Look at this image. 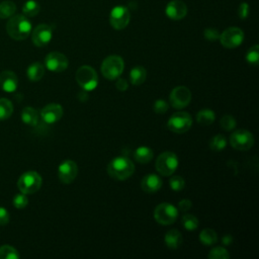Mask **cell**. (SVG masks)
<instances>
[{
  "label": "cell",
  "instance_id": "6da1fadb",
  "mask_svg": "<svg viewBox=\"0 0 259 259\" xmlns=\"http://www.w3.org/2000/svg\"><path fill=\"white\" fill-rule=\"evenodd\" d=\"M32 29L31 22L23 14L12 15L6 25L9 36L15 40H23L30 34Z\"/></svg>",
  "mask_w": 259,
  "mask_h": 259
},
{
  "label": "cell",
  "instance_id": "5b68a950",
  "mask_svg": "<svg viewBox=\"0 0 259 259\" xmlns=\"http://www.w3.org/2000/svg\"><path fill=\"white\" fill-rule=\"evenodd\" d=\"M178 164L179 162L176 154L170 151H166L158 156L155 166L160 175L170 176L176 171Z\"/></svg>",
  "mask_w": 259,
  "mask_h": 259
},
{
  "label": "cell",
  "instance_id": "ab89813d",
  "mask_svg": "<svg viewBox=\"0 0 259 259\" xmlns=\"http://www.w3.org/2000/svg\"><path fill=\"white\" fill-rule=\"evenodd\" d=\"M238 14L241 19H245L249 15V5L246 2H242L238 9Z\"/></svg>",
  "mask_w": 259,
  "mask_h": 259
},
{
  "label": "cell",
  "instance_id": "2e32d148",
  "mask_svg": "<svg viewBox=\"0 0 259 259\" xmlns=\"http://www.w3.org/2000/svg\"><path fill=\"white\" fill-rule=\"evenodd\" d=\"M63 107L59 103H49L40 110V117L46 123L52 124L61 119L63 116Z\"/></svg>",
  "mask_w": 259,
  "mask_h": 259
},
{
  "label": "cell",
  "instance_id": "4fadbf2b",
  "mask_svg": "<svg viewBox=\"0 0 259 259\" xmlns=\"http://www.w3.org/2000/svg\"><path fill=\"white\" fill-rule=\"evenodd\" d=\"M45 66L52 72L60 73L68 68L69 61L64 54L60 52H51L45 59Z\"/></svg>",
  "mask_w": 259,
  "mask_h": 259
},
{
  "label": "cell",
  "instance_id": "ba28073f",
  "mask_svg": "<svg viewBox=\"0 0 259 259\" xmlns=\"http://www.w3.org/2000/svg\"><path fill=\"white\" fill-rule=\"evenodd\" d=\"M191 125H192V117L188 112H184V111L173 113L167 121L168 130L176 134H184L188 132Z\"/></svg>",
  "mask_w": 259,
  "mask_h": 259
},
{
  "label": "cell",
  "instance_id": "d6986e66",
  "mask_svg": "<svg viewBox=\"0 0 259 259\" xmlns=\"http://www.w3.org/2000/svg\"><path fill=\"white\" fill-rule=\"evenodd\" d=\"M163 185V181L159 175L148 174L143 177L141 181V187L145 192L153 193L158 191Z\"/></svg>",
  "mask_w": 259,
  "mask_h": 259
},
{
  "label": "cell",
  "instance_id": "30bf717a",
  "mask_svg": "<svg viewBox=\"0 0 259 259\" xmlns=\"http://www.w3.org/2000/svg\"><path fill=\"white\" fill-rule=\"evenodd\" d=\"M220 41L227 49L238 48L244 40V31L236 26L225 29L220 34Z\"/></svg>",
  "mask_w": 259,
  "mask_h": 259
},
{
  "label": "cell",
  "instance_id": "4316f807",
  "mask_svg": "<svg viewBox=\"0 0 259 259\" xmlns=\"http://www.w3.org/2000/svg\"><path fill=\"white\" fill-rule=\"evenodd\" d=\"M209 149L214 151V152H220L222 150H224L227 146V139L224 135H215L213 136L208 143Z\"/></svg>",
  "mask_w": 259,
  "mask_h": 259
},
{
  "label": "cell",
  "instance_id": "3957f363",
  "mask_svg": "<svg viewBox=\"0 0 259 259\" xmlns=\"http://www.w3.org/2000/svg\"><path fill=\"white\" fill-rule=\"evenodd\" d=\"M124 69V62L120 56L110 55L106 57L101 64V73L107 80H115Z\"/></svg>",
  "mask_w": 259,
  "mask_h": 259
},
{
  "label": "cell",
  "instance_id": "f35d334b",
  "mask_svg": "<svg viewBox=\"0 0 259 259\" xmlns=\"http://www.w3.org/2000/svg\"><path fill=\"white\" fill-rule=\"evenodd\" d=\"M220 31L213 27H208V28H205L204 31H203V35L204 37L209 40V41H214V40H218L220 38Z\"/></svg>",
  "mask_w": 259,
  "mask_h": 259
},
{
  "label": "cell",
  "instance_id": "4dcf8cb0",
  "mask_svg": "<svg viewBox=\"0 0 259 259\" xmlns=\"http://www.w3.org/2000/svg\"><path fill=\"white\" fill-rule=\"evenodd\" d=\"M181 224L183 226L184 229H186L187 231H194L197 229L198 227V219L190 213H186L182 217L181 219Z\"/></svg>",
  "mask_w": 259,
  "mask_h": 259
},
{
  "label": "cell",
  "instance_id": "5bb4252c",
  "mask_svg": "<svg viewBox=\"0 0 259 259\" xmlns=\"http://www.w3.org/2000/svg\"><path fill=\"white\" fill-rule=\"evenodd\" d=\"M78 174L77 164L72 160H64L58 167V177L64 184L72 183Z\"/></svg>",
  "mask_w": 259,
  "mask_h": 259
},
{
  "label": "cell",
  "instance_id": "8992f818",
  "mask_svg": "<svg viewBox=\"0 0 259 259\" xmlns=\"http://www.w3.org/2000/svg\"><path fill=\"white\" fill-rule=\"evenodd\" d=\"M42 183L41 176L35 171L24 172L17 181V186L20 192L25 194H32L36 192Z\"/></svg>",
  "mask_w": 259,
  "mask_h": 259
},
{
  "label": "cell",
  "instance_id": "e575fe53",
  "mask_svg": "<svg viewBox=\"0 0 259 259\" xmlns=\"http://www.w3.org/2000/svg\"><path fill=\"white\" fill-rule=\"evenodd\" d=\"M236 119L233 115L231 114H225L221 120H220V125L223 130L227 131V132H230V131H233L235 127H236Z\"/></svg>",
  "mask_w": 259,
  "mask_h": 259
},
{
  "label": "cell",
  "instance_id": "cb8c5ba5",
  "mask_svg": "<svg viewBox=\"0 0 259 259\" xmlns=\"http://www.w3.org/2000/svg\"><path fill=\"white\" fill-rule=\"evenodd\" d=\"M147 78V71L142 66H135L130 72V81L133 85L138 86L143 84Z\"/></svg>",
  "mask_w": 259,
  "mask_h": 259
},
{
  "label": "cell",
  "instance_id": "52a82bcc",
  "mask_svg": "<svg viewBox=\"0 0 259 259\" xmlns=\"http://www.w3.org/2000/svg\"><path fill=\"white\" fill-rule=\"evenodd\" d=\"M178 218V209L173 204L162 202L154 209V219L160 225L168 226L176 222Z\"/></svg>",
  "mask_w": 259,
  "mask_h": 259
},
{
  "label": "cell",
  "instance_id": "603a6c76",
  "mask_svg": "<svg viewBox=\"0 0 259 259\" xmlns=\"http://www.w3.org/2000/svg\"><path fill=\"white\" fill-rule=\"evenodd\" d=\"M38 112L36 109L30 106H26L21 111V120L30 126H34L38 122Z\"/></svg>",
  "mask_w": 259,
  "mask_h": 259
},
{
  "label": "cell",
  "instance_id": "277c9868",
  "mask_svg": "<svg viewBox=\"0 0 259 259\" xmlns=\"http://www.w3.org/2000/svg\"><path fill=\"white\" fill-rule=\"evenodd\" d=\"M76 81L83 90L93 91L98 85V76L92 67L83 65L76 72Z\"/></svg>",
  "mask_w": 259,
  "mask_h": 259
},
{
  "label": "cell",
  "instance_id": "8fae6325",
  "mask_svg": "<svg viewBox=\"0 0 259 259\" xmlns=\"http://www.w3.org/2000/svg\"><path fill=\"white\" fill-rule=\"evenodd\" d=\"M130 20H131V13L125 6L118 5L111 9L110 15H109V22L114 29L120 30L125 28L130 23Z\"/></svg>",
  "mask_w": 259,
  "mask_h": 259
},
{
  "label": "cell",
  "instance_id": "1f68e13d",
  "mask_svg": "<svg viewBox=\"0 0 259 259\" xmlns=\"http://www.w3.org/2000/svg\"><path fill=\"white\" fill-rule=\"evenodd\" d=\"M18 251L9 245H3L0 247V259H18Z\"/></svg>",
  "mask_w": 259,
  "mask_h": 259
},
{
  "label": "cell",
  "instance_id": "d590c367",
  "mask_svg": "<svg viewBox=\"0 0 259 259\" xmlns=\"http://www.w3.org/2000/svg\"><path fill=\"white\" fill-rule=\"evenodd\" d=\"M169 185L171 187L172 190L174 191H180L184 188L185 186V181L183 179L182 176L180 175H176V176H172L169 180Z\"/></svg>",
  "mask_w": 259,
  "mask_h": 259
},
{
  "label": "cell",
  "instance_id": "83f0119b",
  "mask_svg": "<svg viewBox=\"0 0 259 259\" xmlns=\"http://www.w3.org/2000/svg\"><path fill=\"white\" fill-rule=\"evenodd\" d=\"M12 112H13L12 102L7 98H0V121L9 118Z\"/></svg>",
  "mask_w": 259,
  "mask_h": 259
},
{
  "label": "cell",
  "instance_id": "7a4b0ae2",
  "mask_svg": "<svg viewBox=\"0 0 259 259\" xmlns=\"http://www.w3.org/2000/svg\"><path fill=\"white\" fill-rule=\"evenodd\" d=\"M135 172L134 163L124 156H118L113 158L107 165L108 175L115 180H126Z\"/></svg>",
  "mask_w": 259,
  "mask_h": 259
},
{
  "label": "cell",
  "instance_id": "f1b7e54d",
  "mask_svg": "<svg viewBox=\"0 0 259 259\" xmlns=\"http://www.w3.org/2000/svg\"><path fill=\"white\" fill-rule=\"evenodd\" d=\"M39 10H40L39 4L34 0H27L22 6L23 15H25L26 17H33L37 15Z\"/></svg>",
  "mask_w": 259,
  "mask_h": 259
},
{
  "label": "cell",
  "instance_id": "60d3db41",
  "mask_svg": "<svg viewBox=\"0 0 259 259\" xmlns=\"http://www.w3.org/2000/svg\"><path fill=\"white\" fill-rule=\"evenodd\" d=\"M192 206V202L191 200L187 199V198H184V199H181L179 202H178V208L180 211H188Z\"/></svg>",
  "mask_w": 259,
  "mask_h": 259
},
{
  "label": "cell",
  "instance_id": "8d00e7d4",
  "mask_svg": "<svg viewBox=\"0 0 259 259\" xmlns=\"http://www.w3.org/2000/svg\"><path fill=\"white\" fill-rule=\"evenodd\" d=\"M27 204H28V198H27V196H26L25 193L20 192V193H17V194L13 197V205H14L16 208H18V209L24 208Z\"/></svg>",
  "mask_w": 259,
  "mask_h": 259
},
{
  "label": "cell",
  "instance_id": "836d02e7",
  "mask_svg": "<svg viewBox=\"0 0 259 259\" xmlns=\"http://www.w3.org/2000/svg\"><path fill=\"white\" fill-rule=\"evenodd\" d=\"M207 257L209 259H229L230 254L224 247H214L209 251Z\"/></svg>",
  "mask_w": 259,
  "mask_h": 259
},
{
  "label": "cell",
  "instance_id": "ac0fdd59",
  "mask_svg": "<svg viewBox=\"0 0 259 259\" xmlns=\"http://www.w3.org/2000/svg\"><path fill=\"white\" fill-rule=\"evenodd\" d=\"M0 87L7 93L14 92L18 87V78L12 71H3L0 74Z\"/></svg>",
  "mask_w": 259,
  "mask_h": 259
},
{
  "label": "cell",
  "instance_id": "484cf974",
  "mask_svg": "<svg viewBox=\"0 0 259 259\" xmlns=\"http://www.w3.org/2000/svg\"><path fill=\"white\" fill-rule=\"evenodd\" d=\"M199 241L201 242V244L205 245V246H211L213 244L217 243L218 241V235L217 233L209 228L203 229L200 234H199Z\"/></svg>",
  "mask_w": 259,
  "mask_h": 259
},
{
  "label": "cell",
  "instance_id": "74e56055",
  "mask_svg": "<svg viewBox=\"0 0 259 259\" xmlns=\"http://www.w3.org/2000/svg\"><path fill=\"white\" fill-rule=\"evenodd\" d=\"M168 108H169L168 102H166L163 99H158L153 104V110L157 114H164L168 110Z\"/></svg>",
  "mask_w": 259,
  "mask_h": 259
},
{
  "label": "cell",
  "instance_id": "9a60e30c",
  "mask_svg": "<svg viewBox=\"0 0 259 259\" xmlns=\"http://www.w3.org/2000/svg\"><path fill=\"white\" fill-rule=\"evenodd\" d=\"M53 37V29L50 25L41 23L38 24L31 32V39L34 46L45 47L47 46Z\"/></svg>",
  "mask_w": 259,
  "mask_h": 259
},
{
  "label": "cell",
  "instance_id": "f546056e",
  "mask_svg": "<svg viewBox=\"0 0 259 259\" xmlns=\"http://www.w3.org/2000/svg\"><path fill=\"white\" fill-rule=\"evenodd\" d=\"M16 12V5L12 1H4L0 3V18H10Z\"/></svg>",
  "mask_w": 259,
  "mask_h": 259
},
{
  "label": "cell",
  "instance_id": "ee69618b",
  "mask_svg": "<svg viewBox=\"0 0 259 259\" xmlns=\"http://www.w3.org/2000/svg\"><path fill=\"white\" fill-rule=\"evenodd\" d=\"M233 242V237L231 235H224L222 238V243L224 245H231Z\"/></svg>",
  "mask_w": 259,
  "mask_h": 259
},
{
  "label": "cell",
  "instance_id": "7bdbcfd3",
  "mask_svg": "<svg viewBox=\"0 0 259 259\" xmlns=\"http://www.w3.org/2000/svg\"><path fill=\"white\" fill-rule=\"evenodd\" d=\"M115 87L118 91H125L128 87V83L124 78H116V82H115Z\"/></svg>",
  "mask_w": 259,
  "mask_h": 259
},
{
  "label": "cell",
  "instance_id": "d6a6232c",
  "mask_svg": "<svg viewBox=\"0 0 259 259\" xmlns=\"http://www.w3.org/2000/svg\"><path fill=\"white\" fill-rule=\"evenodd\" d=\"M246 61L253 66H257L259 63V46H252L246 53Z\"/></svg>",
  "mask_w": 259,
  "mask_h": 259
},
{
  "label": "cell",
  "instance_id": "b9f144b4",
  "mask_svg": "<svg viewBox=\"0 0 259 259\" xmlns=\"http://www.w3.org/2000/svg\"><path fill=\"white\" fill-rule=\"evenodd\" d=\"M9 212L7 211L6 208L0 206V226H5L9 222Z\"/></svg>",
  "mask_w": 259,
  "mask_h": 259
},
{
  "label": "cell",
  "instance_id": "ffe728a7",
  "mask_svg": "<svg viewBox=\"0 0 259 259\" xmlns=\"http://www.w3.org/2000/svg\"><path fill=\"white\" fill-rule=\"evenodd\" d=\"M164 241H165L166 246L169 249L175 250L178 247H180V245L183 242V238H182L180 231H178L176 229H172L166 233V235L164 237Z\"/></svg>",
  "mask_w": 259,
  "mask_h": 259
},
{
  "label": "cell",
  "instance_id": "7402d4cb",
  "mask_svg": "<svg viewBox=\"0 0 259 259\" xmlns=\"http://www.w3.org/2000/svg\"><path fill=\"white\" fill-rule=\"evenodd\" d=\"M154 157V152L151 148L147 146H141L135 150L134 158L140 164L149 163Z\"/></svg>",
  "mask_w": 259,
  "mask_h": 259
},
{
  "label": "cell",
  "instance_id": "9c48e42d",
  "mask_svg": "<svg viewBox=\"0 0 259 259\" xmlns=\"http://www.w3.org/2000/svg\"><path fill=\"white\" fill-rule=\"evenodd\" d=\"M230 144L238 151H248L254 145V137L245 128L236 130L230 137Z\"/></svg>",
  "mask_w": 259,
  "mask_h": 259
},
{
  "label": "cell",
  "instance_id": "e0dca14e",
  "mask_svg": "<svg viewBox=\"0 0 259 259\" xmlns=\"http://www.w3.org/2000/svg\"><path fill=\"white\" fill-rule=\"evenodd\" d=\"M166 15L172 20H181L187 14V6L181 0L170 1L165 9Z\"/></svg>",
  "mask_w": 259,
  "mask_h": 259
},
{
  "label": "cell",
  "instance_id": "44dd1931",
  "mask_svg": "<svg viewBox=\"0 0 259 259\" xmlns=\"http://www.w3.org/2000/svg\"><path fill=\"white\" fill-rule=\"evenodd\" d=\"M26 75L30 81L37 82L45 75V66L39 62H34L27 67Z\"/></svg>",
  "mask_w": 259,
  "mask_h": 259
},
{
  "label": "cell",
  "instance_id": "7c38bea8",
  "mask_svg": "<svg viewBox=\"0 0 259 259\" xmlns=\"http://www.w3.org/2000/svg\"><path fill=\"white\" fill-rule=\"evenodd\" d=\"M191 100V92L185 86H177L172 89L169 95V101L173 108L182 109L186 107Z\"/></svg>",
  "mask_w": 259,
  "mask_h": 259
},
{
  "label": "cell",
  "instance_id": "d4e9b609",
  "mask_svg": "<svg viewBox=\"0 0 259 259\" xmlns=\"http://www.w3.org/2000/svg\"><path fill=\"white\" fill-rule=\"evenodd\" d=\"M215 120V113L213 110L204 108L197 112L196 121L201 125H209Z\"/></svg>",
  "mask_w": 259,
  "mask_h": 259
}]
</instances>
